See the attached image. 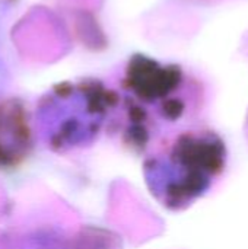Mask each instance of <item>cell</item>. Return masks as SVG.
<instances>
[{
  "instance_id": "6da1fadb",
  "label": "cell",
  "mask_w": 248,
  "mask_h": 249,
  "mask_svg": "<svg viewBox=\"0 0 248 249\" xmlns=\"http://www.w3.org/2000/svg\"><path fill=\"white\" fill-rule=\"evenodd\" d=\"M26 130L20 109L4 107L0 109V159L10 162L25 150Z\"/></svg>"
}]
</instances>
